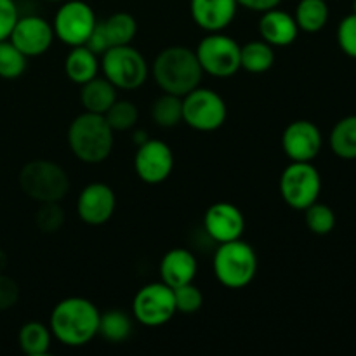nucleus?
I'll list each match as a JSON object with an SVG mask.
<instances>
[{
	"mask_svg": "<svg viewBox=\"0 0 356 356\" xmlns=\"http://www.w3.org/2000/svg\"><path fill=\"white\" fill-rule=\"evenodd\" d=\"M320 129L309 120H294L282 132V149L292 162H312L322 152Z\"/></svg>",
	"mask_w": 356,
	"mask_h": 356,
	"instance_id": "obj_14",
	"label": "nucleus"
},
{
	"mask_svg": "<svg viewBox=\"0 0 356 356\" xmlns=\"http://www.w3.org/2000/svg\"><path fill=\"white\" fill-rule=\"evenodd\" d=\"M174 302H176L177 313L193 315L204 305V294L197 285H193V282H190V284L174 289Z\"/></svg>",
	"mask_w": 356,
	"mask_h": 356,
	"instance_id": "obj_33",
	"label": "nucleus"
},
{
	"mask_svg": "<svg viewBox=\"0 0 356 356\" xmlns=\"http://www.w3.org/2000/svg\"><path fill=\"white\" fill-rule=\"evenodd\" d=\"M7 264H9V259H7V254H6V250H3L2 247H0V273H3V271H6Z\"/></svg>",
	"mask_w": 356,
	"mask_h": 356,
	"instance_id": "obj_40",
	"label": "nucleus"
},
{
	"mask_svg": "<svg viewBox=\"0 0 356 356\" xmlns=\"http://www.w3.org/2000/svg\"><path fill=\"white\" fill-rule=\"evenodd\" d=\"M65 211L59 205V202H45L35 212V225L45 235L58 233L65 225Z\"/></svg>",
	"mask_w": 356,
	"mask_h": 356,
	"instance_id": "obj_32",
	"label": "nucleus"
},
{
	"mask_svg": "<svg viewBox=\"0 0 356 356\" xmlns=\"http://www.w3.org/2000/svg\"><path fill=\"white\" fill-rule=\"evenodd\" d=\"M21 351L28 356H45L51 350L52 332L49 325L40 322L24 323L17 334Z\"/></svg>",
	"mask_w": 356,
	"mask_h": 356,
	"instance_id": "obj_25",
	"label": "nucleus"
},
{
	"mask_svg": "<svg viewBox=\"0 0 356 356\" xmlns=\"http://www.w3.org/2000/svg\"><path fill=\"white\" fill-rule=\"evenodd\" d=\"M19 13L14 0H0V40H7L10 37L14 24H16Z\"/></svg>",
	"mask_w": 356,
	"mask_h": 356,
	"instance_id": "obj_36",
	"label": "nucleus"
},
{
	"mask_svg": "<svg viewBox=\"0 0 356 356\" xmlns=\"http://www.w3.org/2000/svg\"><path fill=\"white\" fill-rule=\"evenodd\" d=\"M238 7H245V9L252 10V13H264V10L275 9L282 3V0H236Z\"/></svg>",
	"mask_w": 356,
	"mask_h": 356,
	"instance_id": "obj_38",
	"label": "nucleus"
},
{
	"mask_svg": "<svg viewBox=\"0 0 356 356\" xmlns=\"http://www.w3.org/2000/svg\"><path fill=\"white\" fill-rule=\"evenodd\" d=\"M108 125L113 132H125L136 127L139 118L138 106L129 99H118L110 106V110L104 113Z\"/></svg>",
	"mask_w": 356,
	"mask_h": 356,
	"instance_id": "obj_30",
	"label": "nucleus"
},
{
	"mask_svg": "<svg viewBox=\"0 0 356 356\" xmlns=\"http://www.w3.org/2000/svg\"><path fill=\"white\" fill-rule=\"evenodd\" d=\"M198 271L197 257L191 250L177 247L170 249L160 261V280L167 284L169 287L176 289L184 284H190L195 280Z\"/></svg>",
	"mask_w": 356,
	"mask_h": 356,
	"instance_id": "obj_19",
	"label": "nucleus"
},
{
	"mask_svg": "<svg viewBox=\"0 0 356 356\" xmlns=\"http://www.w3.org/2000/svg\"><path fill=\"white\" fill-rule=\"evenodd\" d=\"M83 45H86L87 49H90V51L97 56H103L104 52L111 47L110 40H108V35H106V31H104L103 23H101V21H97L96 26H94V30H92V33L89 35V38H87V42Z\"/></svg>",
	"mask_w": 356,
	"mask_h": 356,
	"instance_id": "obj_37",
	"label": "nucleus"
},
{
	"mask_svg": "<svg viewBox=\"0 0 356 356\" xmlns=\"http://www.w3.org/2000/svg\"><path fill=\"white\" fill-rule=\"evenodd\" d=\"M204 229L212 242H233V240L242 238L245 232V218L235 204L218 202L205 211Z\"/></svg>",
	"mask_w": 356,
	"mask_h": 356,
	"instance_id": "obj_15",
	"label": "nucleus"
},
{
	"mask_svg": "<svg viewBox=\"0 0 356 356\" xmlns=\"http://www.w3.org/2000/svg\"><path fill=\"white\" fill-rule=\"evenodd\" d=\"M99 56L94 54L90 49L86 45H76L72 47L65 59V73L73 83L76 86H83L86 82L92 80L97 76V72L101 70Z\"/></svg>",
	"mask_w": 356,
	"mask_h": 356,
	"instance_id": "obj_21",
	"label": "nucleus"
},
{
	"mask_svg": "<svg viewBox=\"0 0 356 356\" xmlns=\"http://www.w3.org/2000/svg\"><path fill=\"white\" fill-rule=\"evenodd\" d=\"M275 65V47L268 42L252 40L245 45H240V68L245 72L259 75L266 73Z\"/></svg>",
	"mask_w": 356,
	"mask_h": 356,
	"instance_id": "obj_22",
	"label": "nucleus"
},
{
	"mask_svg": "<svg viewBox=\"0 0 356 356\" xmlns=\"http://www.w3.org/2000/svg\"><path fill=\"white\" fill-rule=\"evenodd\" d=\"M54 38V30L47 19L40 16H23L17 17L9 40L26 58H37L51 49Z\"/></svg>",
	"mask_w": 356,
	"mask_h": 356,
	"instance_id": "obj_13",
	"label": "nucleus"
},
{
	"mask_svg": "<svg viewBox=\"0 0 356 356\" xmlns=\"http://www.w3.org/2000/svg\"><path fill=\"white\" fill-rule=\"evenodd\" d=\"M45 2H51V3H61V2H65V0H45Z\"/></svg>",
	"mask_w": 356,
	"mask_h": 356,
	"instance_id": "obj_41",
	"label": "nucleus"
},
{
	"mask_svg": "<svg viewBox=\"0 0 356 356\" xmlns=\"http://www.w3.org/2000/svg\"><path fill=\"white\" fill-rule=\"evenodd\" d=\"M101 312L86 298H66L54 306L49 318L52 337L70 348L89 344L97 336Z\"/></svg>",
	"mask_w": 356,
	"mask_h": 356,
	"instance_id": "obj_1",
	"label": "nucleus"
},
{
	"mask_svg": "<svg viewBox=\"0 0 356 356\" xmlns=\"http://www.w3.org/2000/svg\"><path fill=\"white\" fill-rule=\"evenodd\" d=\"M117 207V197L106 183H90L80 191L76 212L86 225L101 226L108 222Z\"/></svg>",
	"mask_w": 356,
	"mask_h": 356,
	"instance_id": "obj_16",
	"label": "nucleus"
},
{
	"mask_svg": "<svg viewBox=\"0 0 356 356\" xmlns=\"http://www.w3.org/2000/svg\"><path fill=\"white\" fill-rule=\"evenodd\" d=\"M329 16L327 0H299L294 13L299 31H306V33H318L320 30H323Z\"/></svg>",
	"mask_w": 356,
	"mask_h": 356,
	"instance_id": "obj_24",
	"label": "nucleus"
},
{
	"mask_svg": "<svg viewBox=\"0 0 356 356\" xmlns=\"http://www.w3.org/2000/svg\"><path fill=\"white\" fill-rule=\"evenodd\" d=\"M28 58L7 38L0 40V79L16 80L26 70Z\"/></svg>",
	"mask_w": 356,
	"mask_h": 356,
	"instance_id": "obj_29",
	"label": "nucleus"
},
{
	"mask_svg": "<svg viewBox=\"0 0 356 356\" xmlns=\"http://www.w3.org/2000/svg\"><path fill=\"white\" fill-rule=\"evenodd\" d=\"M97 23L96 13L83 0H65L56 10L52 30L54 37L70 47L83 45Z\"/></svg>",
	"mask_w": 356,
	"mask_h": 356,
	"instance_id": "obj_10",
	"label": "nucleus"
},
{
	"mask_svg": "<svg viewBox=\"0 0 356 356\" xmlns=\"http://www.w3.org/2000/svg\"><path fill=\"white\" fill-rule=\"evenodd\" d=\"M337 44L341 51L356 59V14L344 17L337 26Z\"/></svg>",
	"mask_w": 356,
	"mask_h": 356,
	"instance_id": "obj_34",
	"label": "nucleus"
},
{
	"mask_svg": "<svg viewBox=\"0 0 356 356\" xmlns=\"http://www.w3.org/2000/svg\"><path fill=\"white\" fill-rule=\"evenodd\" d=\"M115 132L104 115L83 111L68 127V146L73 155L83 163H101L113 152Z\"/></svg>",
	"mask_w": 356,
	"mask_h": 356,
	"instance_id": "obj_3",
	"label": "nucleus"
},
{
	"mask_svg": "<svg viewBox=\"0 0 356 356\" xmlns=\"http://www.w3.org/2000/svg\"><path fill=\"white\" fill-rule=\"evenodd\" d=\"M228 118V106L216 90L200 87L183 97V122L198 132H212L222 127Z\"/></svg>",
	"mask_w": 356,
	"mask_h": 356,
	"instance_id": "obj_8",
	"label": "nucleus"
},
{
	"mask_svg": "<svg viewBox=\"0 0 356 356\" xmlns=\"http://www.w3.org/2000/svg\"><path fill=\"white\" fill-rule=\"evenodd\" d=\"M257 30H259L261 38L273 47H287L294 44L299 35L294 14L285 13L278 7L261 13Z\"/></svg>",
	"mask_w": 356,
	"mask_h": 356,
	"instance_id": "obj_18",
	"label": "nucleus"
},
{
	"mask_svg": "<svg viewBox=\"0 0 356 356\" xmlns=\"http://www.w3.org/2000/svg\"><path fill=\"white\" fill-rule=\"evenodd\" d=\"M134 323L131 315L124 309H108L99 315V329L97 336L103 337L108 343H125L132 336Z\"/></svg>",
	"mask_w": 356,
	"mask_h": 356,
	"instance_id": "obj_23",
	"label": "nucleus"
},
{
	"mask_svg": "<svg viewBox=\"0 0 356 356\" xmlns=\"http://www.w3.org/2000/svg\"><path fill=\"white\" fill-rule=\"evenodd\" d=\"M176 313L174 289L162 280L139 289L132 301V316L145 327L165 325Z\"/></svg>",
	"mask_w": 356,
	"mask_h": 356,
	"instance_id": "obj_11",
	"label": "nucleus"
},
{
	"mask_svg": "<svg viewBox=\"0 0 356 356\" xmlns=\"http://www.w3.org/2000/svg\"><path fill=\"white\" fill-rule=\"evenodd\" d=\"M257 254L249 242L242 238L219 243L212 257V271L221 285L232 291H240L252 284L256 278Z\"/></svg>",
	"mask_w": 356,
	"mask_h": 356,
	"instance_id": "obj_4",
	"label": "nucleus"
},
{
	"mask_svg": "<svg viewBox=\"0 0 356 356\" xmlns=\"http://www.w3.org/2000/svg\"><path fill=\"white\" fill-rule=\"evenodd\" d=\"M330 148L339 159H356V115H348L334 125L330 132Z\"/></svg>",
	"mask_w": 356,
	"mask_h": 356,
	"instance_id": "obj_26",
	"label": "nucleus"
},
{
	"mask_svg": "<svg viewBox=\"0 0 356 356\" xmlns=\"http://www.w3.org/2000/svg\"><path fill=\"white\" fill-rule=\"evenodd\" d=\"M198 63L207 75L216 79H228L240 68V45L228 35L209 33L195 49Z\"/></svg>",
	"mask_w": 356,
	"mask_h": 356,
	"instance_id": "obj_9",
	"label": "nucleus"
},
{
	"mask_svg": "<svg viewBox=\"0 0 356 356\" xmlns=\"http://www.w3.org/2000/svg\"><path fill=\"white\" fill-rule=\"evenodd\" d=\"M353 13L356 14V0H355V2H353Z\"/></svg>",
	"mask_w": 356,
	"mask_h": 356,
	"instance_id": "obj_42",
	"label": "nucleus"
},
{
	"mask_svg": "<svg viewBox=\"0 0 356 356\" xmlns=\"http://www.w3.org/2000/svg\"><path fill=\"white\" fill-rule=\"evenodd\" d=\"M101 23H103L111 47L132 44L136 33H138V21L129 13H115Z\"/></svg>",
	"mask_w": 356,
	"mask_h": 356,
	"instance_id": "obj_27",
	"label": "nucleus"
},
{
	"mask_svg": "<svg viewBox=\"0 0 356 356\" xmlns=\"http://www.w3.org/2000/svg\"><path fill=\"white\" fill-rule=\"evenodd\" d=\"M152 75L162 92L184 97L200 86L204 70L193 49L186 45H170L156 54L152 65Z\"/></svg>",
	"mask_w": 356,
	"mask_h": 356,
	"instance_id": "obj_2",
	"label": "nucleus"
},
{
	"mask_svg": "<svg viewBox=\"0 0 356 356\" xmlns=\"http://www.w3.org/2000/svg\"><path fill=\"white\" fill-rule=\"evenodd\" d=\"M190 13L198 28L207 33L226 30L238 13L236 0H190Z\"/></svg>",
	"mask_w": 356,
	"mask_h": 356,
	"instance_id": "obj_17",
	"label": "nucleus"
},
{
	"mask_svg": "<svg viewBox=\"0 0 356 356\" xmlns=\"http://www.w3.org/2000/svg\"><path fill=\"white\" fill-rule=\"evenodd\" d=\"M19 301V285L9 275L0 273V312L16 306Z\"/></svg>",
	"mask_w": 356,
	"mask_h": 356,
	"instance_id": "obj_35",
	"label": "nucleus"
},
{
	"mask_svg": "<svg viewBox=\"0 0 356 356\" xmlns=\"http://www.w3.org/2000/svg\"><path fill=\"white\" fill-rule=\"evenodd\" d=\"M322 193V177L312 162H292L280 176V195L294 211H305Z\"/></svg>",
	"mask_w": 356,
	"mask_h": 356,
	"instance_id": "obj_7",
	"label": "nucleus"
},
{
	"mask_svg": "<svg viewBox=\"0 0 356 356\" xmlns=\"http://www.w3.org/2000/svg\"><path fill=\"white\" fill-rule=\"evenodd\" d=\"M148 136H146V132L145 131H141V129H139V131H134V134H132V141L136 143V146H139V145H143V143L145 141H148Z\"/></svg>",
	"mask_w": 356,
	"mask_h": 356,
	"instance_id": "obj_39",
	"label": "nucleus"
},
{
	"mask_svg": "<svg viewBox=\"0 0 356 356\" xmlns=\"http://www.w3.org/2000/svg\"><path fill=\"white\" fill-rule=\"evenodd\" d=\"M134 169L146 184L163 183L174 170L172 149L162 139H148L136 149Z\"/></svg>",
	"mask_w": 356,
	"mask_h": 356,
	"instance_id": "obj_12",
	"label": "nucleus"
},
{
	"mask_svg": "<svg viewBox=\"0 0 356 356\" xmlns=\"http://www.w3.org/2000/svg\"><path fill=\"white\" fill-rule=\"evenodd\" d=\"M115 101H117V87L106 76H94L92 80L83 83L80 90V103L83 111L104 115Z\"/></svg>",
	"mask_w": 356,
	"mask_h": 356,
	"instance_id": "obj_20",
	"label": "nucleus"
},
{
	"mask_svg": "<svg viewBox=\"0 0 356 356\" xmlns=\"http://www.w3.org/2000/svg\"><path fill=\"white\" fill-rule=\"evenodd\" d=\"M152 117L159 127L172 129L183 122V97L163 92L152 106Z\"/></svg>",
	"mask_w": 356,
	"mask_h": 356,
	"instance_id": "obj_28",
	"label": "nucleus"
},
{
	"mask_svg": "<svg viewBox=\"0 0 356 356\" xmlns=\"http://www.w3.org/2000/svg\"><path fill=\"white\" fill-rule=\"evenodd\" d=\"M305 221L309 232L318 236L329 235L336 228V214H334V211L329 205L320 204L318 200L309 205L308 209H305Z\"/></svg>",
	"mask_w": 356,
	"mask_h": 356,
	"instance_id": "obj_31",
	"label": "nucleus"
},
{
	"mask_svg": "<svg viewBox=\"0 0 356 356\" xmlns=\"http://www.w3.org/2000/svg\"><path fill=\"white\" fill-rule=\"evenodd\" d=\"M17 181L21 191L38 204L61 202L70 191L68 174L52 160L38 159L24 163Z\"/></svg>",
	"mask_w": 356,
	"mask_h": 356,
	"instance_id": "obj_5",
	"label": "nucleus"
},
{
	"mask_svg": "<svg viewBox=\"0 0 356 356\" xmlns=\"http://www.w3.org/2000/svg\"><path fill=\"white\" fill-rule=\"evenodd\" d=\"M101 72L117 89L136 90L146 82L149 66L136 47L117 45L101 56Z\"/></svg>",
	"mask_w": 356,
	"mask_h": 356,
	"instance_id": "obj_6",
	"label": "nucleus"
}]
</instances>
